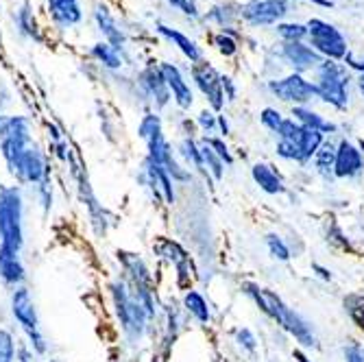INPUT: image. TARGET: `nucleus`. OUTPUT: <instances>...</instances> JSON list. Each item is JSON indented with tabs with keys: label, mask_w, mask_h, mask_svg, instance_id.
Segmentation results:
<instances>
[{
	"label": "nucleus",
	"mask_w": 364,
	"mask_h": 362,
	"mask_svg": "<svg viewBox=\"0 0 364 362\" xmlns=\"http://www.w3.org/2000/svg\"><path fill=\"white\" fill-rule=\"evenodd\" d=\"M362 169H364L362 153L349 140H341V144L336 147L334 175L341 179H347V177H355Z\"/></svg>",
	"instance_id": "19"
},
{
	"label": "nucleus",
	"mask_w": 364,
	"mask_h": 362,
	"mask_svg": "<svg viewBox=\"0 0 364 362\" xmlns=\"http://www.w3.org/2000/svg\"><path fill=\"white\" fill-rule=\"evenodd\" d=\"M92 20H94L96 31L103 36V42H107L109 46H114L116 50H120L124 55L127 42H129L127 40V33L120 26V22L114 16V11L105 3H101V0H98V3H94V7H92Z\"/></svg>",
	"instance_id": "12"
},
{
	"label": "nucleus",
	"mask_w": 364,
	"mask_h": 362,
	"mask_svg": "<svg viewBox=\"0 0 364 362\" xmlns=\"http://www.w3.org/2000/svg\"><path fill=\"white\" fill-rule=\"evenodd\" d=\"M183 306H186V310H188L196 321H201V323H208V321H210V308H208V302L203 299V294H201V292L188 290V292H186V297H183Z\"/></svg>",
	"instance_id": "27"
},
{
	"label": "nucleus",
	"mask_w": 364,
	"mask_h": 362,
	"mask_svg": "<svg viewBox=\"0 0 364 362\" xmlns=\"http://www.w3.org/2000/svg\"><path fill=\"white\" fill-rule=\"evenodd\" d=\"M159 70H161L164 79H166V85L171 90L175 105L181 110H190L194 105V92H192L190 83L186 81V75L181 73L179 65L173 61H161Z\"/></svg>",
	"instance_id": "16"
},
{
	"label": "nucleus",
	"mask_w": 364,
	"mask_h": 362,
	"mask_svg": "<svg viewBox=\"0 0 364 362\" xmlns=\"http://www.w3.org/2000/svg\"><path fill=\"white\" fill-rule=\"evenodd\" d=\"M14 24H16V31L24 40L38 42V44L44 40L42 26L38 22V16H36V9H33L31 0H20V5L14 9Z\"/></svg>",
	"instance_id": "18"
},
{
	"label": "nucleus",
	"mask_w": 364,
	"mask_h": 362,
	"mask_svg": "<svg viewBox=\"0 0 364 362\" xmlns=\"http://www.w3.org/2000/svg\"><path fill=\"white\" fill-rule=\"evenodd\" d=\"M223 90H225V98H227V101H236V85H234V79L223 75Z\"/></svg>",
	"instance_id": "45"
},
{
	"label": "nucleus",
	"mask_w": 364,
	"mask_h": 362,
	"mask_svg": "<svg viewBox=\"0 0 364 362\" xmlns=\"http://www.w3.org/2000/svg\"><path fill=\"white\" fill-rule=\"evenodd\" d=\"M24 277H26V271L20 260V253H14L5 247H0V280L18 288V286H22Z\"/></svg>",
	"instance_id": "21"
},
{
	"label": "nucleus",
	"mask_w": 364,
	"mask_h": 362,
	"mask_svg": "<svg viewBox=\"0 0 364 362\" xmlns=\"http://www.w3.org/2000/svg\"><path fill=\"white\" fill-rule=\"evenodd\" d=\"M179 153L186 157L188 164H192L194 169H198L203 175H208V169H205V164H203V155H201V147H198L192 138H183V140H181Z\"/></svg>",
	"instance_id": "29"
},
{
	"label": "nucleus",
	"mask_w": 364,
	"mask_h": 362,
	"mask_svg": "<svg viewBox=\"0 0 364 362\" xmlns=\"http://www.w3.org/2000/svg\"><path fill=\"white\" fill-rule=\"evenodd\" d=\"M203 20L218 26L220 33H229V36H236L234 24L240 20V5L234 3H216L208 11H203Z\"/></svg>",
	"instance_id": "20"
},
{
	"label": "nucleus",
	"mask_w": 364,
	"mask_h": 362,
	"mask_svg": "<svg viewBox=\"0 0 364 362\" xmlns=\"http://www.w3.org/2000/svg\"><path fill=\"white\" fill-rule=\"evenodd\" d=\"M196 122L205 131V134H214L216 127H218V116L214 112H210V110H203L201 114L196 116Z\"/></svg>",
	"instance_id": "40"
},
{
	"label": "nucleus",
	"mask_w": 364,
	"mask_h": 362,
	"mask_svg": "<svg viewBox=\"0 0 364 362\" xmlns=\"http://www.w3.org/2000/svg\"><path fill=\"white\" fill-rule=\"evenodd\" d=\"M277 155L282 159H288V161H301V151H299V144L292 142V140H279L277 147H275Z\"/></svg>",
	"instance_id": "38"
},
{
	"label": "nucleus",
	"mask_w": 364,
	"mask_h": 362,
	"mask_svg": "<svg viewBox=\"0 0 364 362\" xmlns=\"http://www.w3.org/2000/svg\"><path fill=\"white\" fill-rule=\"evenodd\" d=\"M343 63L347 65L349 70H358V75H360V73H364V57H355V55H351V53H349V55L345 57V61H343Z\"/></svg>",
	"instance_id": "44"
},
{
	"label": "nucleus",
	"mask_w": 364,
	"mask_h": 362,
	"mask_svg": "<svg viewBox=\"0 0 364 362\" xmlns=\"http://www.w3.org/2000/svg\"><path fill=\"white\" fill-rule=\"evenodd\" d=\"M198 147H201V155H203V164L210 169V173H212V177L216 179V181H220L223 179V169H225V161L210 149V144L205 142V140H201L198 142Z\"/></svg>",
	"instance_id": "32"
},
{
	"label": "nucleus",
	"mask_w": 364,
	"mask_h": 362,
	"mask_svg": "<svg viewBox=\"0 0 364 362\" xmlns=\"http://www.w3.org/2000/svg\"><path fill=\"white\" fill-rule=\"evenodd\" d=\"M22 194L16 186L0 188V247L20 253L24 247Z\"/></svg>",
	"instance_id": "3"
},
{
	"label": "nucleus",
	"mask_w": 364,
	"mask_h": 362,
	"mask_svg": "<svg viewBox=\"0 0 364 362\" xmlns=\"http://www.w3.org/2000/svg\"><path fill=\"white\" fill-rule=\"evenodd\" d=\"M208 144H210V149L225 161V164H234V157H231V153H229V149H227V144L223 142V140H218V138H210V136H205L203 138Z\"/></svg>",
	"instance_id": "41"
},
{
	"label": "nucleus",
	"mask_w": 364,
	"mask_h": 362,
	"mask_svg": "<svg viewBox=\"0 0 364 362\" xmlns=\"http://www.w3.org/2000/svg\"><path fill=\"white\" fill-rule=\"evenodd\" d=\"M33 144L31 122L26 116H3L0 118V153L9 155Z\"/></svg>",
	"instance_id": "11"
},
{
	"label": "nucleus",
	"mask_w": 364,
	"mask_h": 362,
	"mask_svg": "<svg viewBox=\"0 0 364 362\" xmlns=\"http://www.w3.org/2000/svg\"><path fill=\"white\" fill-rule=\"evenodd\" d=\"M155 33H157L159 38L166 40V42H171L190 63H198V61L205 59L203 48L198 46L190 36H186L183 31H179L175 26H168V24H164V22H155Z\"/></svg>",
	"instance_id": "17"
},
{
	"label": "nucleus",
	"mask_w": 364,
	"mask_h": 362,
	"mask_svg": "<svg viewBox=\"0 0 364 362\" xmlns=\"http://www.w3.org/2000/svg\"><path fill=\"white\" fill-rule=\"evenodd\" d=\"M334 161H336V147L332 142H323L321 149L316 151L314 155V164H316V169L327 175V173H332L334 171Z\"/></svg>",
	"instance_id": "30"
},
{
	"label": "nucleus",
	"mask_w": 364,
	"mask_h": 362,
	"mask_svg": "<svg viewBox=\"0 0 364 362\" xmlns=\"http://www.w3.org/2000/svg\"><path fill=\"white\" fill-rule=\"evenodd\" d=\"M292 11V0H247L240 5V20L251 28H267L284 22Z\"/></svg>",
	"instance_id": "7"
},
{
	"label": "nucleus",
	"mask_w": 364,
	"mask_h": 362,
	"mask_svg": "<svg viewBox=\"0 0 364 362\" xmlns=\"http://www.w3.org/2000/svg\"><path fill=\"white\" fill-rule=\"evenodd\" d=\"M16 343L7 330H0V362H16Z\"/></svg>",
	"instance_id": "35"
},
{
	"label": "nucleus",
	"mask_w": 364,
	"mask_h": 362,
	"mask_svg": "<svg viewBox=\"0 0 364 362\" xmlns=\"http://www.w3.org/2000/svg\"><path fill=\"white\" fill-rule=\"evenodd\" d=\"M146 175L151 179V186H153L155 194L161 196V199L166 201L168 206H173L175 203V188H173V177L166 173V169L146 157Z\"/></svg>",
	"instance_id": "22"
},
{
	"label": "nucleus",
	"mask_w": 364,
	"mask_h": 362,
	"mask_svg": "<svg viewBox=\"0 0 364 362\" xmlns=\"http://www.w3.org/2000/svg\"><path fill=\"white\" fill-rule=\"evenodd\" d=\"M345 362H364V347L358 343L345 347Z\"/></svg>",
	"instance_id": "42"
},
{
	"label": "nucleus",
	"mask_w": 364,
	"mask_h": 362,
	"mask_svg": "<svg viewBox=\"0 0 364 362\" xmlns=\"http://www.w3.org/2000/svg\"><path fill=\"white\" fill-rule=\"evenodd\" d=\"M301 3H312V5H318V7H325V9L334 7V0H301Z\"/></svg>",
	"instance_id": "46"
},
{
	"label": "nucleus",
	"mask_w": 364,
	"mask_h": 362,
	"mask_svg": "<svg viewBox=\"0 0 364 362\" xmlns=\"http://www.w3.org/2000/svg\"><path fill=\"white\" fill-rule=\"evenodd\" d=\"M292 116H294V120L299 122L301 127L316 129V131H321L323 136L325 134H336V129H338L334 122H329L327 118H323L318 112L310 110L308 105H304V107H292Z\"/></svg>",
	"instance_id": "23"
},
{
	"label": "nucleus",
	"mask_w": 364,
	"mask_h": 362,
	"mask_svg": "<svg viewBox=\"0 0 364 362\" xmlns=\"http://www.w3.org/2000/svg\"><path fill=\"white\" fill-rule=\"evenodd\" d=\"M46 16L57 31H70L85 18L81 0H46Z\"/></svg>",
	"instance_id": "14"
},
{
	"label": "nucleus",
	"mask_w": 364,
	"mask_h": 362,
	"mask_svg": "<svg viewBox=\"0 0 364 362\" xmlns=\"http://www.w3.org/2000/svg\"><path fill=\"white\" fill-rule=\"evenodd\" d=\"M212 46H214L223 57H234V55H238V50H240L236 36H229V33H220V31L214 33Z\"/></svg>",
	"instance_id": "31"
},
{
	"label": "nucleus",
	"mask_w": 364,
	"mask_h": 362,
	"mask_svg": "<svg viewBox=\"0 0 364 362\" xmlns=\"http://www.w3.org/2000/svg\"><path fill=\"white\" fill-rule=\"evenodd\" d=\"M267 87L275 98H279L284 103H290L292 107H304L312 103L314 98H318L316 85L308 81L304 75H296V73H290L282 79H273L269 81Z\"/></svg>",
	"instance_id": "8"
},
{
	"label": "nucleus",
	"mask_w": 364,
	"mask_h": 362,
	"mask_svg": "<svg viewBox=\"0 0 364 362\" xmlns=\"http://www.w3.org/2000/svg\"><path fill=\"white\" fill-rule=\"evenodd\" d=\"M267 245H269V251H271V255L275 257V260H288L290 257V249L286 247V243L279 238V236H275V234H269L267 236Z\"/></svg>",
	"instance_id": "39"
},
{
	"label": "nucleus",
	"mask_w": 364,
	"mask_h": 362,
	"mask_svg": "<svg viewBox=\"0 0 364 362\" xmlns=\"http://www.w3.org/2000/svg\"><path fill=\"white\" fill-rule=\"evenodd\" d=\"M301 124L296 122L294 118H284V122H282V127H279V131H277V136H279V140H292V142H296L299 140V136H301Z\"/></svg>",
	"instance_id": "37"
},
{
	"label": "nucleus",
	"mask_w": 364,
	"mask_h": 362,
	"mask_svg": "<svg viewBox=\"0 0 364 362\" xmlns=\"http://www.w3.org/2000/svg\"><path fill=\"white\" fill-rule=\"evenodd\" d=\"M90 57L96 63H101L103 68H107V70H120L124 65V55L120 50H116L114 46H109L107 42H103V40L90 46Z\"/></svg>",
	"instance_id": "25"
},
{
	"label": "nucleus",
	"mask_w": 364,
	"mask_h": 362,
	"mask_svg": "<svg viewBox=\"0 0 364 362\" xmlns=\"http://www.w3.org/2000/svg\"><path fill=\"white\" fill-rule=\"evenodd\" d=\"M251 175H253L255 183L267 194H284L286 192L282 177L273 171V166H269V164H255L251 169Z\"/></svg>",
	"instance_id": "24"
},
{
	"label": "nucleus",
	"mask_w": 364,
	"mask_h": 362,
	"mask_svg": "<svg viewBox=\"0 0 364 362\" xmlns=\"http://www.w3.org/2000/svg\"><path fill=\"white\" fill-rule=\"evenodd\" d=\"M355 85H358V92L364 96V73H360V75H358V79H355Z\"/></svg>",
	"instance_id": "48"
},
{
	"label": "nucleus",
	"mask_w": 364,
	"mask_h": 362,
	"mask_svg": "<svg viewBox=\"0 0 364 362\" xmlns=\"http://www.w3.org/2000/svg\"><path fill=\"white\" fill-rule=\"evenodd\" d=\"M251 294L255 297L257 306L267 312L269 316H273L282 327H286V330L299 341L304 347H312L316 343L314 339V332H312V327L306 319H301L299 314H296L292 308H288L275 292L267 290V288H257V286H249Z\"/></svg>",
	"instance_id": "2"
},
{
	"label": "nucleus",
	"mask_w": 364,
	"mask_h": 362,
	"mask_svg": "<svg viewBox=\"0 0 364 362\" xmlns=\"http://www.w3.org/2000/svg\"><path fill=\"white\" fill-rule=\"evenodd\" d=\"M318 101L332 105L334 110L349 107V85H351V70L343 61L323 59L314 70V81Z\"/></svg>",
	"instance_id": "1"
},
{
	"label": "nucleus",
	"mask_w": 364,
	"mask_h": 362,
	"mask_svg": "<svg viewBox=\"0 0 364 362\" xmlns=\"http://www.w3.org/2000/svg\"><path fill=\"white\" fill-rule=\"evenodd\" d=\"M138 85L144 90V94L151 98V101L157 105V110H164L171 101V90L166 85V79H164L161 70H159V63H146V68L138 75Z\"/></svg>",
	"instance_id": "15"
},
{
	"label": "nucleus",
	"mask_w": 364,
	"mask_h": 362,
	"mask_svg": "<svg viewBox=\"0 0 364 362\" xmlns=\"http://www.w3.org/2000/svg\"><path fill=\"white\" fill-rule=\"evenodd\" d=\"M259 122L267 127L269 131H273V134H277L282 122H284V114L277 112V110H273V107H264L262 114H259Z\"/></svg>",
	"instance_id": "36"
},
{
	"label": "nucleus",
	"mask_w": 364,
	"mask_h": 362,
	"mask_svg": "<svg viewBox=\"0 0 364 362\" xmlns=\"http://www.w3.org/2000/svg\"><path fill=\"white\" fill-rule=\"evenodd\" d=\"M218 127H220V131H223V136H227V134H229V124H227L225 116H218Z\"/></svg>",
	"instance_id": "47"
},
{
	"label": "nucleus",
	"mask_w": 364,
	"mask_h": 362,
	"mask_svg": "<svg viewBox=\"0 0 364 362\" xmlns=\"http://www.w3.org/2000/svg\"><path fill=\"white\" fill-rule=\"evenodd\" d=\"M171 9H177L188 20H203V11L198 7V0H164Z\"/></svg>",
	"instance_id": "33"
},
{
	"label": "nucleus",
	"mask_w": 364,
	"mask_h": 362,
	"mask_svg": "<svg viewBox=\"0 0 364 362\" xmlns=\"http://www.w3.org/2000/svg\"><path fill=\"white\" fill-rule=\"evenodd\" d=\"M0 118H3V116H0Z\"/></svg>",
	"instance_id": "51"
},
{
	"label": "nucleus",
	"mask_w": 364,
	"mask_h": 362,
	"mask_svg": "<svg viewBox=\"0 0 364 362\" xmlns=\"http://www.w3.org/2000/svg\"><path fill=\"white\" fill-rule=\"evenodd\" d=\"M112 294H114L116 312H118V319L122 323L124 334L134 336V339H140L142 332H144V321H146L144 310L138 306V302L131 297L129 290L122 284H114L112 286Z\"/></svg>",
	"instance_id": "10"
},
{
	"label": "nucleus",
	"mask_w": 364,
	"mask_h": 362,
	"mask_svg": "<svg viewBox=\"0 0 364 362\" xmlns=\"http://www.w3.org/2000/svg\"><path fill=\"white\" fill-rule=\"evenodd\" d=\"M323 142H325V140H323V134H321V131L304 127L299 140H296V144H299V151H301V161L312 159V157L316 155V151L321 149Z\"/></svg>",
	"instance_id": "26"
},
{
	"label": "nucleus",
	"mask_w": 364,
	"mask_h": 362,
	"mask_svg": "<svg viewBox=\"0 0 364 362\" xmlns=\"http://www.w3.org/2000/svg\"><path fill=\"white\" fill-rule=\"evenodd\" d=\"M190 77L194 81V85L198 87L208 103L214 112H220L225 107V90H223V75L214 68V65L203 59L198 63L190 65Z\"/></svg>",
	"instance_id": "9"
},
{
	"label": "nucleus",
	"mask_w": 364,
	"mask_h": 362,
	"mask_svg": "<svg viewBox=\"0 0 364 362\" xmlns=\"http://www.w3.org/2000/svg\"><path fill=\"white\" fill-rule=\"evenodd\" d=\"M44 362H53V360H44Z\"/></svg>",
	"instance_id": "50"
},
{
	"label": "nucleus",
	"mask_w": 364,
	"mask_h": 362,
	"mask_svg": "<svg viewBox=\"0 0 364 362\" xmlns=\"http://www.w3.org/2000/svg\"><path fill=\"white\" fill-rule=\"evenodd\" d=\"M306 24H308V40L306 42L323 59L345 61V57L349 55V42L336 24L327 22L323 18H310Z\"/></svg>",
	"instance_id": "5"
},
{
	"label": "nucleus",
	"mask_w": 364,
	"mask_h": 362,
	"mask_svg": "<svg viewBox=\"0 0 364 362\" xmlns=\"http://www.w3.org/2000/svg\"><path fill=\"white\" fill-rule=\"evenodd\" d=\"M5 161L9 166V173L20 181V183H42L48 179V166L46 157L40 151V147L33 142L16 153L5 155Z\"/></svg>",
	"instance_id": "6"
},
{
	"label": "nucleus",
	"mask_w": 364,
	"mask_h": 362,
	"mask_svg": "<svg viewBox=\"0 0 364 362\" xmlns=\"http://www.w3.org/2000/svg\"><path fill=\"white\" fill-rule=\"evenodd\" d=\"M11 314L16 319V323L20 325V330L24 332L31 351L36 353H46L48 345L46 339L42 334V325H40V316H38V308L36 302L31 297V290L24 286H18L11 294Z\"/></svg>",
	"instance_id": "4"
},
{
	"label": "nucleus",
	"mask_w": 364,
	"mask_h": 362,
	"mask_svg": "<svg viewBox=\"0 0 364 362\" xmlns=\"http://www.w3.org/2000/svg\"><path fill=\"white\" fill-rule=\"evenodd\" d=\"M275 33L284 42H306L308 40V24L304 22H279Z\"/></svg>",
	"instance_id": "28"
},
{
	"label": "nucleus",
	"mask_w": 364,
	"mask_h": 362,
	"mask_svg": "<svg viewBox=\"0 0 364 362\" xmlns=\"http://www.w3.org/2000/svg\"><path fill=\"white\" fill-rule=\"evenodd\" d=\"M294 358H296V362H310V360H308V356H306L304 351H299V349L294 351Z\"/></svg>",
	"instance_id": "49"
},
{
	"label": "nucleus",
	"mask_w": 364,
	"mask_h": 362,
	"mask_svg": "<svg viewBox=\"0 0 364 362\" xmlns=\"http://www.w3.org/2000/svg\"><path fill=\"white\" fill-rule=\"evenodd\" d=\"M238 341H240V345L245 347V349H249V351H255V336H253V332L251 330H240L238 332Z\"/></svg>",
	"instance_id": "43"
},
{
	"label": "nucleus",
	"mask_w": 364,
	"mask_h": 362,
	"mask_svg": "<svg viewBox=\"0 0 364 362\" xmlns=\"http://www.w3.org/2000/svg\"><path fill=\"white\" fill-rule=\"evenodd\" d=\"M161 129V118L157 114H144L140 124H138V136L146 142L149 138H153L155 134H159Z\"/></svg>",
	"instance_id": "34"
},
{
	"label": "nucleus",
	"mask_w": 364,
	"mask_h": 362,
	"mask_svg": "<svg viewBox=\"0 0 364 362\" xmlns=\"http://www.w3.org/2000/svg\"><path fill=\"white\" fill-rule=\"evenodd\" d=\"M279 57L286 61V65H290L292 73H296V75L314 73L318 68V63L323 61V57L308 42H282Z\"/></svg>",
	"instance_id": "13"
}]
</instances>
